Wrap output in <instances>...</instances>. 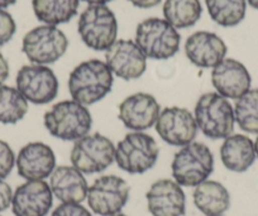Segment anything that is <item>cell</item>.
Returning a JSON list of instances; mask_svg holds the SVG:
<instances>
[{
  "label": "cell",
  "instance_id": "obj_38",
  "mask_svg": "<svg viewBox=\"0 0 258 216\" xmlns=\"http://www.w3.org/2000/svg\"><path fill=\"white\" fill-rule=\"evenodd\" d=\"M111 216H128V215H125V213L119 212V213H115V215H111Z\"/></svg>",
  "mask_w": 258,
  "mask_h": 216
},
{
  "label": "cell",
  "instance_id": "obj_6",
  "mask_svg": "<svg viewBox=\"0 0 258 216\" xmlns=\"http://www.w3.org/2000/svg\"><path fill=\"white\" fill-rule=\"evenodd\" d=\"M135 42L147 58L168 59L180 49L181 36L165 19L148 18L138 24Z\"/></svg>",
  "mask_w": 258,
  "mask_h": 216
},
{
  "label": "cell",
  "instance_id": "obj_18",
  "mask_svg": "<svg viewBox=\"0 0 258 216\" xmlns=\"http://www.w3.org/2000/svg\"><path fill=\"white\" fill-rule=\"evenodd\" d=\"M148 211L152 216H183L186 196L175 180H158L146 193Z\"/></svg>",
  "mask_w": 258,
  "mask_h": 216
},
{
  "label": "cell",
  "instance_id": "obj_36",
  "mask_svg": "<svg viewBox=\"0 0 258 216\" xmlns=\"http://www.w3.org/2000/svg\"><path fill=\"white\" fill-rule=\"evenodd\" d=\"M247 2L252 8H254L255 11H258V0H247Z\"/></svg>",
  "mask_w": 258,
  "mask_h": 216
},
{
  "label": "cell",
  "instance_id": "obj_27",
  "mask_svg": "<svg viewBox=\"0 0 258 216\" xmlns=\"http://www.w3.org/2000/svg\"><path fill=\"white\" fill-rule=\"evenodd\" d=\"M234 116L243 131L258 134V89H250L235 101Z\"/></svg>",
  "mask_w": 258,
  "mask_h": 216
},
{
  "label": "cell",
  "instance_id": "obj_3",
  "mask_svg": "<svg viewBox=\"0 0 258 216\" xmlns=\"http://www.w3.org/2000/svg\"><path fill=\"white\" fill-rule=\"evenodd\" d=\"M194 118L205 136L210 139H225L234 130V108L218 93L203 94L194 110Z\"/></svg>",
  "mask_w": 258,
  "mask_h": 216
},
{
  "label": "cell",
  "instance_id": "obj_21",
  "mask_svg": "<svg viewBox=\"0 0 258 216\" xmlns=\"http://www.w3.org/2000/svg\"><path fill=\"white\" fill-rule=\"evenodd\" d=\"M254 141L244 134H232L224 139L220 147V160L227 170L242 173L254 163Z\"/></svg>",
  "mask_w": 258,
  "mask_h": 216
},
{
  "label": "cell",
  "instance_id": "obj_4",
  "mask_svg": "<svg viewBox=\"0 0 258 216\" xmlns=\"http://www.w3.org/2000/svg\"><path fill=\"white\" fill-rule=\"evenodd\" d=\"M172 177L182 187H197L209 178L214 170V157L207 144L192 141L173 156Z\"/></svg>",
  "mask_w": 258,
  "mask_h": 216
},
{
  "label": "cell",
  "instance_id": "obj_25",
  "mask_svg": "<svg viewBox=\"0 0 258 216\" xmlns=\"http://www.w3.org/2000/svg\"><path fill=\"white\" fill-rule=\"evenodd\" d=\"M213 21L222 27H235L244 19L247 0H205Z\"/></svg>",
  "mask_w": 258,
  "mask_h": 216
},
{
  "label": "cell",
  "instance_id": "obj_7",
  "mask_svg": "<svg viewBox=\"0 0 258 216\" xmlns=\"http://www.w3.org/2000/svg\"><path fill=\"white\" fill-rule=\"evenodd\" d=\"M78 31L89 48L106 51L116 41L118 22L106 6H89L80 14Z\"/></svg>",
  "mask_w": 258,
  "mask_h": 216
},
{
  "label": "cell",
  "instance_id": "obj_11",
  "mask_svg": "<svg viewBox=\"0 0 258 216\" xmlns=\"http://www.w3.org/2000/svg\"><path fill=\"white\" fill-rule=\"evenodd\" d=\"M129 191L126 181L119 176H101L89 187L86 200L96 215L111 216L123 210L129 200Z\"/></svg>",
  "mask_w": 258,
  "mask_h": 216
},
{
  "label": "cell",
  "instance_id": "obj_39",
  "mask_svg": "<svg viewBox=\"0 0 258 216\" xmlns=\"http://www.w3.org/2000/svg\"><path fill=\"white\" fill-rule=\"evenodd\" d=\"M220 216H222V215H220Z\"/></svg>",
  "mask_w": 258,
  "mask_h": 216
},
{
  "label": "cell",
  "instance_id": "obj_13",
  "mask_svg": "<svg viewBox=\"0 0 258 216\" xmlns=\"http://www.w3.org/2000/svg\"><path fill=\"white\" fill-rule=\"evenodd\" d=\"M155 128L163 141L175 147L192 143L198 134V125L192 114L187 109L178 106L161 110Z\"/></svg>",
  "mask_w": 258,
  "mask_h": 216
},
{
  "label": "cell",
  "instance_id": "obj_5",
  "mask_svg": "<svg viewBox=\"0 0 258 216\" xmlns=\"http://www.w3.org/2000/svg\"><path fill=\"white\" fill-rule=\"evenodd\" d=\"M160 148L152 135L145 131L128 133L115 147V162L131 175H142L156 165Z\"/></svg>",
  "mask_w": 258,
  "mask_h": 216
},
{
  "label": "cell",
  "instance_id": "obj_28",
  "mask_svg": "<svg viewBox=\"0 0 258 216\" xmlns=\"http://www.w3.org/2000/svg\"><path fill=\"white\" fill-rule=\"evenodd\" d=\"M16 166V155L7 141L0 139V180L8 177Z\"/></svg>",
  "mask_w": 258,
  "mask_h": 216
},
{
  "label": "cell",
  "instance_id": "obj_24",
  "mask_svg": "<svg viewBox=\"0 0 258 216\" xmlns=\"http://www.w3.org/2000/svg\"><path fill=\"white\" fill-rule=\"evenodd\" d=\"M202 14L200 0H165L163 4L165 21L176 29L195 26L202 18Z\"/></svg>",
  "mask_w": 258,
  "mask_h": 216
},
{
  "label": "cell",
  "instance_id": "obj_37",
  "mask_svg": "<svg viewBox=\"0 0 258 216\" xmlns=\"http://www.w3.org/2000/svg\"><path fill=\"white\" fill-rule=\"evenodd\" d=\"M254 151H255V156H257V158H258V135H257V139H255V141H254Z\"/></svg>",
  "mask_w": 258,
  "mask_h": 216
},
{
  "label": "cell",
  "instance_id": "obj_29",
  "mask_svg": "<svg viewBox=\"0 0 258 216\" xmlns=\"http://www.w3.org/2000/svg\"><path fill=\"white\" fill-rule=\"evenodd\" d=\"M16 31L17 24L13 17L4 9H0V47L7 44L13 38Z\"/></svg>",
  "mask_w": 258,
  "mask_h": 216
},
{
  "label": "cell",
  "instance_id": "obj_8",
  "mask_svg": "<svg viewBox=\"0 0 258 216\" xmlns=\"http://www.w3.org/2000/svg\"><path fill=\"white\" fill-rule=\"evenodd\" d=\"M70 161L76 170L86 175L103 172L115 161V147L103 134H88L74 143Z\"/></svg>",
  "mask_w": 258,
  "mask_h": 216
},
{
  "label": "cell",
  "instance_id": "obj_32",
  "mask_svg": "<svg viewBox=\"0 0 258 216\" xmlns=\"http://www.w3.org/2000/svg\"><path fill=\"white\" fill-rule=\"evenodd\" d=\"M9 78V64L6 57L0 53V85H4Z\"/></svg>",
  "mask_w": 258,
  "mask_h": 216
},
{
  "label": "cell",
  "instance_id": "obj_19",
  "mask_svg": "<svg viewBox=\"0 0 258 216\" xmlns=\"http://www.w3.org/2000/svg\"><path fill=\"white\" fill-rule=\"evenodd\" d=\"M227 44L218 34L200 31L191 34L185 43L186 57L200 68H214L225 58Z\"/></svg>",
  "mask_w": 258,
  "mask_h": 216
},
{
  "label": "cell",
  "instance_id": "obj_26",
  "mask_svg": "<svg viewBox=\"0 0 258 216\" xmlns=\"http://www.w3.org/2000/svg\"><path fill=\"white\" fill-rule=\"evenodd\" d=\"M28 113V101L16 88L0 85V123L17 124Z\"/></svg>",
  "mask_w": 258,
  "mask_h": 216
},
{
  "label": "cell",
  "instance_id": "obj_22",
  "mask_svg": "<svg viewBox=\"0 0 258 216\" xmlns=\"http://www.w3.org/2000/svg\"><path fill=\"white\" fill-rule=\"evenodd\" d=\"M194 203L205 216H220L230 207V195L224 185L207 180L195 187Z\"/></svg>",
  "mask_w": 258,
  "mask_h": 216
},
{
  "label": "cell",
  "instance_id": "obj_14",
  "mask_svg": "<svg viewBox=\"0 0 258 216\" xmlns=\"http://www.w3.org/2000/svg\"><path fill=\"white\" fill-rule=\"evenodd\" d=\"M160 113L161 106L155 96L147 93H137L121 101L118 118L126 129L145 131L155 126Z\"/></svg>",
  "mask_w": 258,
  "mask_h": 216
},
{
  "label": "cell",
  "instance_id": "obj_17",
  "mask_svg": "<svg viewBox=\"0 0 258 216\" xmlns=\"http://www.w3.org/2000/svg\"><path fill=\"white\" fill-rule=\"evenodd\" d=\"M212 84L217 93L225 99L238 100L250 90L252 78L242 62L224 58L212 71Z\"/></svg>",
  "mask_w": 258,
  "mask_h": 216
},
{
  "label": "cell",
  "instance_id": "obj_23",
  "mask_svg": "<svg viewBox=\"0 0 258 216\" xmlns=\"http://www.w3.org/2000/svg\"><path fill=\"white\" fill-rule=\"evenodd\" d=\"M80 0H32L37 19L47 26L63 24L78 14Z\"/></svg>",
  "mask_w": 258,
  "mask_h": 216
},
{
  "label": "cell",
  "instance_id": "obj_34",
  "mask_svg": "<svg viewBox=\"0 0 258 216\" xmlns=\"http://www.w3.org/2000/svg\"><path fill=\"white\" fill-rule=\"evenodd\" d=\"M85 3H88L89 6H105L106 3H110L113 0H83Z\"/></svg>",
  "mask_w": 258,
  "mask_h": 216
},
{
  "label": "cell",
  "instance_id": "obj_33",
  "mask_svg": "<svg viewBox=\"0 0 258 216\" xmlns=\"http://www.w3.org/2000/svg\"><path fill=\"white\" fill-rule=\"evenodd\" d=\"M135 7L141 9H150L153 8V7L158 6L161 3V0H128Z\"/></svg>",
  "mask_w": 258,
  "mask_h": 216
},
{
  "label": "cell",
  "instance_id": "obj_9",
  "mask_svg": "<svg viewBox=\"0 0 258 216\" xmlns=\"http://www.w3.org/2000/svg\"><path fill=\"white\" fill-rule=\"evenodd\" d=\"M69 47L66 34L54 26H39L29 31L22 42V51L33 64L54 63Z\"/></svg>",
  "mask_w": 258,
  "mask_h": 216
},
{
  "label": "cell",
  "instance_id": "obj_30",
  "mask_svg": "<svg viewBox=\"0 0 258 216\" xmlns=\"http://www.w3.org/2000/svg\"><path fill=\"white\" fill-rule=\"evenodd\" d=\"M51 216H93L81 203H61L54 208Z\"/></svg>",
  "mask_w": 258,
  "mask_h": 216
},
{
  "label": "cell",
  "instance_id": "obj_31",
  "mask_svg": "<svg viewBox=\"0 0 258 216\" xmlns=\"http://www.w3.org/2000/svg\"><path fill=\"white\" fill-rule=\"evenodd\" d=\"M13 191L12 187L4 180H0V212L6 211L12 206Z\"/></svg>",
  "mask_w": 258,
  "mask_h": 216
},
{
  "label": "cell",
  "instance_id": "obj_15",
  "mask_svg": "<svg viewBox=\"0 0 258 216\" xmlns=\"http://www.w3.org/2000/svg\"><path fill=\"white\" fill-rule=\"evenodd\" d=\"M52 203L53 193L46 181H27L13 192L12 210L16 216H46Z\"/></svg>",
  "mask_w": 258,
  "mask_h": 216
},
{
  "label": "cell",
  "instance_id": "obj_20",
  "mask_svg": "<svg viewBox=\"0 0 258 216\" xmlns=\"http://www.w3.org/2000/svg\"><path fill=\"white\" fill-rule=\"evenodd\" d=\"M49 187L62 203H81L88 197L89 186L84 173L74 166H58L49 176Z\"/></svg>",
  "mask_w": 258,
  "mask_h": 216
},
{
  "label": "cell",
  "instance_id": "obj_10",
  "mask_svg": "<svg viewBox=\"0 0 258 216\" xmlns=\"http://www.w3.org/2000/svg\"><path fill=\"white\" fill-rule=\"evenodd\" d=\"M17 90L28 103L44 105L58 95L59 84L49 67L42 64H26L17 74Z\"/></svg>",
  "mask_w": 258,
  "mask_h": 216
},
{
  "label": "cell",
  "instance_id": "obj_12",
  "mask_svg": "<svg viewBox=\"0 0 258 216\" xmlns=\"http://www.w3.org/2000/svg\"><path fill=\"white\" fill-rule=\"evenodd\" d=\"M105 63L113 75L121 80L132 81L146 72L147 57L135 41L118 39L105 51Z\"/></svg>",
  "mask_w": 258,
  "mask_h": 216
},
{
  "label": "cell",
  "instance_id": "obj_1",
  "mask_svg": "<svg viewBox=\"0 0 258 216\" xmlns=\"http://www.w3.org/2000/svg\"><path fill=\"white\" fill-rule=\"evenodd\" d=\"M113 72L105 62L89 59L81 62L69 76V91L74 101L83 105H93L103 100L111 91Z\"/></svg>",
  "mask_w": 258,
  "mask_h": 216
},
{
  "label": "cell",
  "instance_id": "obj_16",
  "mask_svg": "<svg viewBox=\"0 0 258 216\" xmlns=\"http://www.w3.org/2000/svg\"><path fill=\"white\" fill-rule=\"evenodd\" d=\"M16 166L18 175L24 180H44L51 176L56 168V156L46 143L31 141L19 151Z\"/></svg>",
  "mask_w": 258,
  "mask_h": 216
},
{
  "label": "cell",
  "instance_id": "obj_2",
  "mask_svg": "<svg viewBox=\"0 0 258 216\" xmlns=\"http://www.w3.org/2000/svg\"><path fill=\"white\" fill-rule=\"evenodd\" d=\"M48 133L61 140L76 141L88 135L93 125V118L85 105L74 100L54 104L43 116Z\"/></svg>",
  "mask_w": 258,
  "mask_h": 216
},
{
  "label": "cell",
  "instance_id": "obj_35",
  "mask_svg": "<svg viewBox=\"0 0 258 216\" xmlns=\"http://www.w3.org/2000/svg\"><path fill=\"white\" fill-rule=\"evenodd\" d=\"M17 3V0H0V9H6Z\"/></svg>",
  "mask_w": 258,
  "mask_h": 216
}]
</instances>
